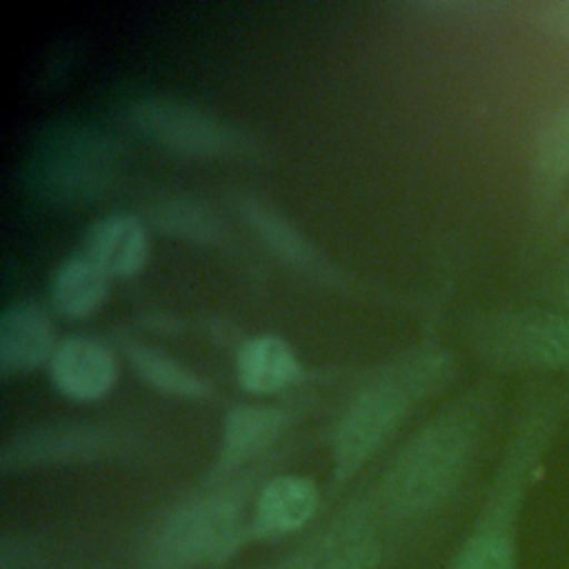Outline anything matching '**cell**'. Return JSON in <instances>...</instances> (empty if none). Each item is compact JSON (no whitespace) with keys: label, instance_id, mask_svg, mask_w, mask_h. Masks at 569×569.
<instances>
[{"label":"cell","instance_id":"obj_5","mask_svg":"<svg viewBox=\"0 0 569 569\" xmlns=\"http://www.w3.org/2000/svg\"><path fill=\"white\" fill-rule=\"evenodd\" d=\"M120 147L102 129L64 122L44 129L24 162L29 193L49 204H80L100 198L118 178Z\"/></svg>","mask_w":569,"mask_h":569},{"label":"cell","instance_id":"obj_3","mask_svg":"<svg viewBox=\"0 0 569 569\" xmlns=\"http://www.w3.org/2000/svg\"><path fill=\"white\" fill-rule=\"evenodd\" d=\"M267 458L242 473L204 480L162 509L140 533L131 569H222L249 538V513Z\"/></svg>","mask_w":569,"mask_h":569},{"label":"cell","instance_id":"obj_21","mask_svg":"<svg viewBox=\"0 0 569 569\" xmlns=\"http://www.w3.org/2000/svg\"><path fill=\"white\" fill-rule=\"evenodd\" d=\"M320 560V527L311 531L309 538L291 547L287 553L278 556L262 569H318Z\"/></svg>","mask_w":569,"mask_h":569},{"label":"cell","instance_id":"obj_8","mask_svg":"<svg viewBox=\"0 0 569 569\" xmlns=\"http://www.w3.org/2000/svg\"><path fill=\"white\" fill-rule=\"evenodd\" d=\"M480 345L500 365L569 373V309L502 313L485 325Z\"/></svg>","mask_w":569,"mask_h":569},{"label":"cell","instance_id":"obj_22","mask_svg":"<svg viewBox=\"0 0 569 569\" xmlns=\"http://www.w3.org/2000/svg\"><path fill=\"white\" fill-rule=\"evenodd\" d=\"M0 569H36L33 547L20 536H2L0 542Z\"/></svg>","mask_w":569,"mask_h":569},{"label":"cell","instance_id":"obj_7","mask_svg":"<svg viewBox=\"0 0 569 569\" xmlns=\"http://www.w3.org/2000/svg\"><path fill=\"white\" fill-rule=\"evenodd\" d=\"M122 436L93 422H51L16 431L0 449L4 476L109 460L124 449Z\"/></svg>","mask_w":569,"mask_h":569},{"label":"cell","instance_id":"obj_18","mask_svg":"<svg viewBox=\"0 0 569 569\" xmlns=\"http://www.w3.org/2000/svg\"><path fill=\"white\" fill-rule=\"evenodd\" d=\"M533 173L540 191L556 193L569 180V98L540 124L533 142Z\"/></svg>","mask_w":569,"mask_h":569},{"label":"cell","instance_id":"obj_14","mask_svg":"<svg viewBox=\"0 0 569 569\" xmlns=\"http://www.w3.org/2000/svg\"><path fill=\"white\" fill-rule=\"evenodd\" d=\"M56 329L49 313L33 302H11L0 313V371L29 373L47 367L56 349Z\"/></svg>","mask_w":569,"mask_h":569},{"label":"cell","instance_id":"obj_16","mask_svg":"<svg viewBox=\"0 0 569 569\" xmlns=\"http://www.w3.org/2000/svg\"><path fill=\"white\" fill-rule=\"evenodd\" d=\"M109 296V276L84 253L62 258L49 280V302L64 318L93 316Z\"/></svg>","mask_w":569,"mask_h":569},{"label":"cell","instance_id":"obj_4","mask_svg":"<svg viewBox=\"0 0 569 569\" xmlns=\"http://www.w3.org/2000/svg\"><path fill=\"white\" fill-rule=\"evenodd\" d=\"M449 376L445 353H409L371 378L347 405L331 433V480L353 478L391 438L411 409Z\"/></svg>","mask_w":569,"mask_h":569},{"label":"cell","instance_id":"obj_1","mask_svg":"<svg viewBox=\"0 0 569 569\" xmlns=\"http://www.w3.org/2000/svg\"><path fill=\"white\" fill-rule=\"evenodd\" d=\"M485 425L487 402L469 396L400 447L369 493L389 540L422 529L453 502L476 465Z\"/></svg>","mask_w":569,"mask_h":569},{"label":"cell","instance_id":"obj_11","mask_svg":"<svg viewBox=\"0 0 569 569\" xmlns=\"http://www.w3.org/2000/svg\"><path fill=\"white\" fill-rule=\"evenodd\" d=\"M320 507L318 485L302 473H271L256 491L249 513L251 542H276L300 533Z\"/></svg>","mask_w":569,"mask_h":569},{"label":"cell","instance_id":"obj_12","mask_svg":"<svg viewBox=\"0 0 569 569\" xmlns=\"http://www.w3.org/2000/svg\"><path fill=\"white\" fill-rule=\"evenodd\" d=\"M47 376L62 398L96 402L113 389L118 360L102 340L87 333H71L58 340L47 362Z\"/></svg>","mask_w":569,"mask_h":569},{"label":"cell","instance_id":"obj_2","mask_svg":"<svg viewBox=\"0 0 569 569\" xmlns=\"http://www.w3.org/2000/svg\"><path fill=\"white\" fill-rule=\"evenodd\" d=\"M567 398L547 393L531 400L513 425L473 522L447 569H520L522 516L551 442L562 425Z\"/></svg>","mask_w":569,"mask_h":569},{"label":"cell","instance_id":"obj_20","mask_svg":"<svg viewBox=\"0 0 569 569\" xmlns=\"http://www.w3.org/2000/svg\"><path fill=\"white\" fill-rule=\"evenodd\" d=\"M153 220L167 233L189 240H213L218 233V220L193 202L173 200L158 209V213H153Z\"/></svg>","mask_w":569,"mask_h":569},{"label":"cell","instance_id":"obj_17","mask_svg":"<svg viewBox=\"0 0 569 569\" xmlns=\"http://www.w3.org/2000/svg\"><path fill=\"white\" fill-rule=\"evenodd\" d=\"M122 349L133 371L160 393L198 400L211 391L209 382L202 376H198L196 371H191L189 367H184L182 362L173 360L171 356H167L156 347L129 340V342H122Z\"/></svg>","mask_w":569,"mask_h":569},{"label":"cell","instance_id":"obj_24","mask_svg":"<svg viewBox=\"0 0 569 569\" xmlns=\"http://www.w3.org/2000/svg\"><path fill=\"white\" fill-rule=\"evenodd\" d=\"M558 293H560V298L565 300V305L569 307V264H567V269H565V273H562V278H560Z\"/></svg>","mask_w":569,"mask_h":569},{"label":"cell","instance_id":"obj_6","mask_svg":"<svg viewBox=\"0 0 569 569\" xmlns=\"http://www.w3.org/2000/svg\"><path fill=\"white\" fill-rule=\"evenodd\" d=\"M127 120L140 136L180 156L240 158L253 153V144L238 127L180 100L138 98L129 102Z\"/></svg>","mask_w":569,"mask_h":569},{"label":"cell","instance_id":"obj_10","mask_svg":"<svg viewBox=\"0 0 569 569\" xmlns=\"http://www.w3.org/2000/svg\"><path fill=\"white\" fill-rule=\"evenodd\" d=\"M289 427V411L273 405H236L224 413L207 480H222L262 462Z\"/></svg>","mask_w":569,"mask_h":569},{"label":"cell","instance_id":"obj_19","mask_svg":"<svg viewBox=\"0 0 569 569\" xmlns=\"http://www.w3.org/2000/svg\"><path fill=\"white\" fill-rule=\"evenodd\" d=\"M247 222L256 229V233L278 253L282 260L305 269V271H320V256L316 249L305 240V236L293 229L282 216L271 211L260 202H247L242 209Z\"/></svg>","mask_w":569,"mask_h":569},{"label":"cell","instance_id":"obj_15","mask_svg":"<svg viewBox=\"0 0 569 569\" xmlns=\"http://www.w3.org/2000/svg\"><path fill=\"white\" fill-rule=\"evenodd\" d=\"M238 385L256 396H271L302 378V365L291 345L276 333H256L240 342L233 358Z\"/></svg>","mask_w":569,"mask_h":569},{"label":"cell","instance_id":"obj_23","mask_svg":"<svg viewBox=\"0 0 569 569\" xmlns=\"http://www.w3.org/2000/svg\"><path fill=\"white\" fill-rule=\"evenodd\" d=\"M540 27L551 33L553 38H562L569 40V0H560V2H549L540 9L538 16Z\"/></svg>","mask_w":569,"mask_h":569},{"label":"cell","instance_id":"obj_9","mask_svg":"<svg viewBox=\"0 0 569 569\" xmlns=\"http://www.w3.org/2000/svg\"><path fill=\"white\" fill-rule=\"evenodd\" d=\"M387 542L371 496H356L320 527L318 569H382Z\"/></svg>","mask_w":569,"mask_h":569},{"label":"cell","instance_id":"obj_13","mask_svg":"<svg viewBox=\"0 0 569 569\" xmlns=\"http://www.w3.org/2000/svg\"><path fill=\"white\" fill-rule=\"evenodd\" d=\"M80 251H84L109 278H131L144 269L151 242L138 216L111 211L87 227Z\"/></svg>","mask_w":569,"mask_h":569}]
</instances>
